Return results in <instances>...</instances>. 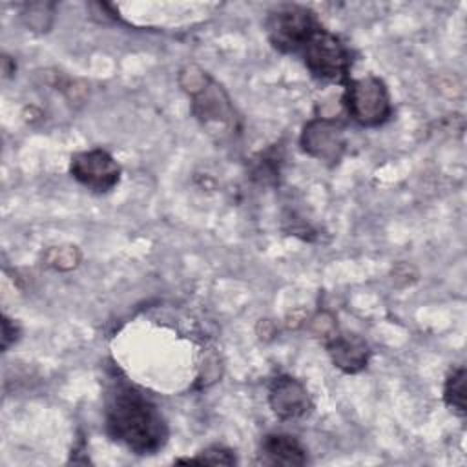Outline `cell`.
<instances>
[{"label": "cell", "instance_id": "1", "mask_svg": "<svg viewBox=\"0 0 467 467\" xmlns=\"http://www.w3.org/2000/svg\"><path fill=\"white\" fill-rule=\"evenodd\" d=\"M106 431L135 454H155L168 441V423L157 405L131 385H117L106 401Z\"/></svg>", "mask_w": 467, "mask_h": 467}, {"label": "cell", "instance_id": "2", "mask_svg": "<svg viewBox=\"0 0 467 467\" xmlns=\"http://www.w3.org/2000/svg\"><path fill=\"white\" fill-rule=\"evenodd\" d=\"M179 82L192 100V113L210 133L223 139L239 130L228 93L206 71L197 66H186L179 75Z\"/></svg>", "mask_w": 467, "mask_h": 467}, {"label": "cell", "instance_id": "3", "mask_svg": "<svg viewBox=\"0 0 467 467\" xmlns=\"http://www.w3.org/2000/svg\"><path fill=\"white\" fill-rule=\"evenodd\" d=\"M270 44L281 53H297L321 27L314 11L297 4H285L270 11L266 18Z\"/></svg>", "mask_w": 467, "mask_h": 467}, {"label": "cell", "instance_id": "4", "mask_svg": "<svg viewBox=\"0 0 467 467\" xmlns=\"http://www.w3.org/2000/svg\"><path fill=\"white\" fill-rule=\"evenodd\" d=\"M299 53L312 77L325 82L348 80L352 66L350 49L325 27H319Z\"/></svg>", "mask_w": 467, "mask_h": 467}, {"label": "cell", "instance_id": "5", "mask_svg": "<svg viewBox=\"0 0 467 467\" xmlns=\"http://www.w3.org/2000/svg\"><path fill=\"white\" fill-rule=\"evenodd\" d=\"M343 100L348 115L359 126H381L392 115L389 89L385 82L374 75L347 80Z\"/></svg>", "mask_w": 467, "mask_h": 467}, {"label": "cell", "instance_id": "6", "mask_svg": "<svg viewBox=\"0 0 467 467\" xmlns=\"http://www.w3.org/2000/svg\"><path fill=\"white\" fill-rule=\"evenodd\" d=\"M69 171L75 181L99 193L113 190L120 179V166L100 148L75 153L69 162Z\"/></svg>", "mask_w": 467, "mask_h": 467}, {"label": "cell", "instance_id": "7", "mask_svg": "<svg viewBox=\"0 0 467 467\" xmlns=\"http://www.w3.org/2000/svg\"><path fill=\"white\" fill-rule=\"evenodd\" d=\"M299 142L305 153L330 166L337 164L347 150L343 126L337 120L327 117H316L308 120L301 131Z\"/></svg>", "mask_w": 467, "mask_h": 467}, {"label": "cell", "instance_id": "8", "mask_svg": "<svg viewBox=\"0 0 467 467\" xmlns=\"http://www.w3.org/2000/svg\"><path fill=\"white\" fill-rule=\"evenodd\" d=\"M268 403L279 420H297L312 409L306 387L288 374L272 379L268 387Z\"/></svg>", "mask_w": 467, "mask_h": 467}, {"label": "cell", "instance_id": "9", "mask_svg": "<svg viewBox=\"0 0 467 467\" xmlns=\"http://www.w3.org/2000/svg\"><path fill=\"white\" fill-rule=\"evenodd\" d=\"M325 345L332 363L347 374H356L363 370L368 363L370 350L368 345L359 336L336 332L332 337L325 341Z\"/></svg>", "mask_w": 467, "mask_h": 467}, {"label": "cell", "instance_id": "10", "mask_svg": "<svg viewBox=\"0 0 467 467\" xmlns=\"http://www.w3.org/2000/svg\"><path fill=\"white\" fill-rule=\"evenodd\" d=\"M261 456L265 463L272 465H305L306 451L305 447L288 434H268L261 443Z\"/></svg>", "mask_w": 467, "mask_h": 467}, {"label": "cell", "instance_id": "11", "mask_svg": "<svg viewBox=\"0 0 467 467\" xmlns=\"http://www.w3.org/2000/svg\"><path fill=\"white\" fill-rule=\"evenodd\" d=\"M443 401L447 407H451L456 414H465V368L458 367L454 368L443 385Z\"/></svg>", "mask_w": 467, "mask_h": 467}, {"label": "cell", "instance_id": "12", "mask_svg": "<svg viewBox=\"0 0 467 467\" xmlns=\"http://www.w3.org/2000/svg\"><path fill=\"white\" fill-rule=\"evenodd\" d=\"M80 254L75 246H57L47 252V265L57 270H71L78 265Z\"/></svg>", "mask_w": 467, "mask_h": 467}, {"label": "cell", "instance_id": "13", "mask_svg": "<svg viewBox=\"0 0 467 467\" xmlns=\"http://www.w3.org/2000/svg\"><path fill=\"white\" fill-rule=\"evenodd\" d=\"M181 463H212V465H232L235 463V458H234V452L224 449V447H208L204 449L202 452H199V456L195 458H186V460H177Z\"/></svg>", "mask_w": 467, "mask_h": 467}, {"label": "cell", "instance_id": "14", "mask_svg": "<svg viewBox=\"0 0 467 467\" xmlns=\"http://www.w3.org/2000/svg\"><path fill=\"white\" fill-rule=\"evenodd\" d=\"M18 337V327L9 317H2V348L7 350V347L16 341Z\"/></svg>", "mask_w": 467, "mask_h": 467}]
</instances>
